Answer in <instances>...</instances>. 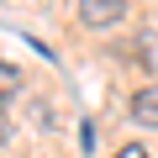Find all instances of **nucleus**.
I'll return each instance as SVG.
<instances>
[{"label": "nucleus", "mask_w": 158, "mask_h": 158, "mask_svg": "<svg viewBox=\"0 0 158 158\" xmlns=\"http://www.w3.org/2000/svg\"><path fill=\"white\" fill-rule=\"evenodd\" d=\"M116 158H153V153H148L142 142H127V148H116Z\"/></svg>", "instance_id": "4"}, {"label": "nucleus", "mask_w": 158, "mask_h": 158, "mask_svg": "<svg viewBox=\"0 0 158 158\" xmlns=\"http://www.w3.org/2000/svg\"><path fill=\"white\" fill-rule=\"evenodd\" d=\"M132 116H137V127H158V85H142L132 95Z\"/></svg>", "instance_id": "2"}, {"label": "nucleus", "mask_w": 158, "mask_h": 158, "mask_svg": "<svg viewBox=\"0 0 158 158\" xmlns=\"http://www.w3.org/2000/svg\"><path fill=\"white\" fill-rule=\"evenodd\" d=\"M16 85H21V69H16V63H0V100H11Z\"/></svg>", "instance_id": "3"}, {"label": "nucleus", "mask_w": 158, "mask_h": 158, "mask_svg": "<svg viewBox=\"0 0 158 158\" xmlns=\"http://www.w3.org/2000/svg\"><path fill=\"white\" fill-rule=\"evenodd\" d=\"M127 16V0H85L79 6V21L85 27H116Z\"/></svg>", "instance_id": "1"}]
</instances>
